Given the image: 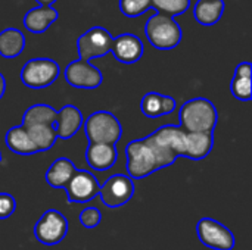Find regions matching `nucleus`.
<instances>
[{
	"mask_svg": "<svg viewBox=\"0 0 252 250\" xmlns=\"http://www.w3.org/2000/svg\"><path fill=\"white\" fill-rule=\"evenodd\" d=\"M224 13V0H198L193 7V16L198 24L216 25Z\"/></svg>",
	"mask_w": 252,
	"mask_h": 250,
	"instance_id": "6ab92c4d",
	"label": "nucleus"
},
{
	"mask_svg": "<svg viewBox=\"0 0 252 250\" xmlns=\"http://www.w3.org/2000/svg\"><path fill=\"white\" fill-rule=\"evenodd\" d=\"M16 209V200L9 193H0V220H7Z\"/></svg>",
	"mask_w": 252,
	"mask_h": 250,
	"instance_id": "c85d7f7f",
	"label": "nucleus"
},
{
	"mask_svg": "<svg viewBox=\"0 0 252 250\" xmlns=\"http://www.w3.org/2000/svg\"><path fill=\"white\" fill-rule=\"evenodd\" d=\"M111 52L121 63H136L143 56V43L137 35L124 32L112 38Z\"/></svg>",
	"mask_w": 252,
	"mask_h": 250,
	"instance_id": "f8f14e48",
	"label": "nucleus"
},
{
	"mask_svg": "<svg viewBox=\"0 0 252 250\" xmlns=\"http://www.w3.org/2000/svg\"><path fill=\"white\" fill-rule=\"evenodd\" d=\"M100 222H102V212L97 208L89 206L80 212V224L84 228H89V230L96 228Z\"/></svg>",
	"mask_w": 252,
	"mask_h": 250,
	"instance_id": "cd10ccee",
	"label": "nucleus"
},
{
	"mask_svg": "<svg viewBox=\"0 0 252 250\" xmlns=\"http://www.w3.org/2000/svg\"><path fill=\"white\" fill-rule=\"evenodd\" d=\"M151 4L157 13L174 18L185 13L190 7V0H151Z\"/></svg>",
	"mask_w": 252,
	"mask_h": 250,
	"instance_id": "a878e982",
	"label": "nucleus"
},
{
	"mask_svg": "<svg viewBox=\"0 0 252 250\" xmlns=\"http://www.w3.org/2000/svg\"><path fill=\"white\" fill-rule=\"evenodd\" d=\"M68 234V220L56 209L46 211L34 225V236L37 242L46 246L61 243Z\"/></svg>",
	"mask_w": 252,
	"mask_h": 250,
	"instance_id": "423d86ee",
	"label": "nucleus"
},
{
	"mask_svg": "<svg viewBox=\"0 0 252 250\" xmlns=\"http://www.w3.org/2000/svg\"><path fill=\"white\" fill-rule=\"evenodd\" d=\"M251 74L252 66L250 62H241L235 69L230 91L241 102H250L252 99Z\"/></svg>",
	"mask_w": 252,
	"mask_h": 250,
	"instance_id": "aec40b11",
	"label": "nucleus"
},
{
	"mask_svg": "<svg viewBox=\"0 0 252 250\" xmlns=\"http://www.w3.org/2000/svg\"><path fill=\"white\" fill-rule=\"evenodd\" d=\"M0 162H1V153H0Z\"/></svg>",
	"mask_w": 252,
	"mask_h": 250,
	"instance_id": "2f4dec72",
	"label": "nucleus"
},
{
	"mask_svg": "<svg viewBox=\"0 0 252 250\" xmlns=\"http://www.w3.org/2000/svg\"><path fill=\"white\" fill-rule=\"evenodd\" d=\"M25 49V35L18 28H4L0 31V56L4 59H13L19 56Z\"/></svg>",
	"mask_w": 252,
	"mask_h": 250,
	"instance_id": "4be33fe9",
	"label": "nucleus"
},
{
	"mask_svg": "<svg viewBox=\"0 0 252 250\" xmlns=\"http://www.w3.org/2000/svg\"><path fill=\"white\" fill-rule=\"evenodd\" d=\"M58 111L44 103H37L28 108L22 116V127L30 128L35 125H55Z\"/></svg>",
	"mask_w": 252,
	"mask_h": 250,
	"instance_id": "b1692460",
	"label": "nucleus"
},
{
	"mask_svg": "<svg viewBox=\"0 0 252 250\" xmlns=\"http://www.w3.org/2000/svg\"><path fill=\"white\" fill-rule=\"evenodd\" d=\"M118 159V152L115 144L89 143L86 149V161L89 167L94 171L111 169Z\"/></svg>",
	"mask_w": 252,
	"mask_h": 250,
	"instance_id": "ddd939ff",
	"label": "nucleus"
},
{
	"mask_svg": "<svg viewBox=\"0 0 252 250\" xmlns=\"http://www.w3.org/2000/svg\"><path fill=\"white\" fill-rule=\"evenodd\" d=\"M126 155L127 172L131 180L146 178L158 169L171 167L177 161L174 153L155 141L151 136L130 141L126 147Z\"/></svg>",
	"mask_w": 252,
	"mask_h": 250,
	"instance_id": "f257e3e1",
	"label": "nucleus"
},
{
	"mask_svg": "<svg viewBox=\"0 0 252 250\" xmlns=\"http://www.w3.org/2000/svg\"><path fill=\"white\" fill-rule=\"evenodd\" d=\"M180 127L189 133H214L219 112L214 103L205 97L190 99L179 111Z\"/></svg>",
	"mask_w": 252,
	"mask_h": 250,
	"instance_id": "f03ea898",
	"label": "nucleus"
},
{
	"mask_svg": "<svg viewBox=\"0 0 252 250\" xmlns=\"http://www.w3.org/2000/svg\"><path fill=\"white\" fill-rule=\"evenodd\" d=\"M65 80L71 87L93 90L103 83L100 69L86 60H72L65 68Z\"/></svg>",
	"mask_w": 252,
	"mask_h": 250,
	"instance_id": "9b49d317",
	"label": "nucleus"
},
{
	"mask_svg": "<svg viewBox=\"0 0 252 250\" xmlns=\"http://www.w3.org/2000/svg\"><path fill=\"white\" fill-rule=\"evenodd\" d=\"M177 108L176 99L171 96L159 94L155 91L146 93L140 102L142 113L148 118H159L174 112Z\"/></svg>",
	"mask_w": 252,
	"mask_h": 250,
	"instance_id": "dca6fc26",
	"label": "nucleus"
},
{
	"mask_svg": "<svg viewBox=\"0 0 252 250\" xmlns=\"http://www.w3.org/2000/svg\"><path fill=\"white\" fill-rule=\"evenodd\" d=\"M4 91H6V80H4V77L0 74V99L4 96Z\"/></svg>",
	"mask_w": 252,
	"mask_h": 250,
	"instance_id": "c756f323",
	"label": "nucleus"
},
{
	"mask_svg": "<svg viewBox=\"0 0 252 250\" xmlns=\"http://www.w3.org/2000/svg\"><path fill=\"white\" fill-rule=\"evenodd\" d=\"M38 6H52L56 0H35Z\"/></svg>",
	"mask_w": 252,
	"mask_h": 250,
	"instance_id": "7c9ffc66",
	"label": "nucleus"
},
{
	"mask_svg": "<svg viewBox=\"0 0 252 250\" xmlns=\"http://www.w3.org/2000/svg\"><path fill=\"white\" fill-rule=\"evenodd\" d=\"M84 134L89 143L117 144L123 134V127L117 116L108 111L93 112L83 122Z\"/></svg>",
	"mask_w": 252,
	"mask_h": 250,
	"instance_id": "20e7f679",
	"label": "nucleus"
},
{
	"mask_svg": "<svg viewBox=\"0 0 252 250\" xmlns=\"http://www.w3.org/2000/svg\"><path fill=\"white\" fill-rule=\"evenodd\" d=\"M99 194L106 208H121L131 200L134 194V183L128 175L115 174L100 186Z\"/></svg>",
	"mask_w": 252,
	"mask_h": 250,
	"instance_id": "1a4fd4ad",
	"label": "nucleus"
},
{
	"mask_svg": "<svg viewBox=\"0 0 252 250\" xmlns=\"http://www.w3.org/2000/svg\"><path fill=\"white\" fill-rule=\"evenodd\" d=\"M6 146L9 147L10 152L22 156H30L37 153V149L30 139L27 128H24L22 125L12 127L6 133Z\"/></svg>",
	"mask_w": 252,
	"mask_h": 250,
	"instance_id": "5701e85b",
	"label": "nucleus"
},
{
	"mask_svg": "<svg viewBox=\"0 0 252 250\" xmlns=\"http://www.w3.org/2000/svg\"><path fill=\"white\" fill-rule=\"evenodd\" d=\"M112 35L103 27H93L83 32L77 40V50L80 60L90 62L94 57H102L111 52Z\"/></svg>",
	"mask_w": 252,
	"mask_h": 250,
	"instance_id": "0eeeda50",
	"label": "nucleus"
},
{
	"mask_svg": "<svg viewBox=\"0 0 252 250\" xmlns=\"http://www.w3.org/2000/svg\"><path fill=\"white\" fill-rule=\"evenodd\" d=\"M214 146V133H189L186 131L185 141V158L192 161L205 159Z\"/></svg>",
	"mask_w": 252,
	"mask_h": 250,
	"instance_id": "a211bd4d",
	"label": "nucleus"
},
{
	"mask_svg": "<svg viewBox=\"0 0 252 250\" xmlns=\"http://www.w3.org/2000/svg\"><path fill=\"white\" fill-rule=\"evenodd\" d=\"M120 10L127 18H137L152 9L151 0H120Z\"/></svg>",
	"mask_w": 252,
	"mask_h": 250,
	"instance_id": "bb28decb",
	"label": "nucleus"
},
{
	"mask_svg": "<svg viewBox=\"0 0 252 250\" xmlns=\"http://www.w3.org/2000/svg\"><path fill=\"white\" fill-rule=\"evenodd\" d=\"M59 18V13L52 6H37L30 9L24 15V27L32 32V34H43L47 31V28L56 22Z\"/></svg>",
	"mask_w": 252,
	"mask_h": 250,
	"instance_id": "2eb2a0df",
	"label": "nucleus"
},
{
	"mask_svg": "<svg viewBox=\"0 0 252 250\" xmlns=\"http://www.w3.org/2000/svg\"><path fill=\"white\" fill-rule=\"evenodd\" d=\"M196 233L199 242L213 250H233L235 236L221 222L213 218H202L196 224Z\"/></svg>",
	"mask_w": 252,
	"mask_h": 250,
	"instance_id": "6e6552de",
	"label": "nucleus"
},
{
	"mask_svg": "<svg viewBox=\"0 0 252 250\" xmlns=\"http://www.w3.org/2000/svg\"><path fill=\"white\" fill-rule=\"evenodd\" d=\"M75 169L72 161L68 158H58L46 171V181L53 189H65Z\"/></svg>",
	"mask_w": 252,
	"mask_h": 250,
	"instance_id": "412c9836",
	"label": "nucleus"
},
{
	"mask_svg": "<svg viewBox=\"0 0 252 250\" xmlns=\"http://www.w3.org/2000/svg\"><path fill=\"white\" fill-rule=\"evenodd\" d=\"M100 186L96 177L84 169H75L74 175L65 186L68 202L71 203H87L99 194Z\"/></svg>",
	"mask_w": 252,
	"mask_h": 250,
	"instance_id": "9d476101",
	"label": "nucleus"
},
{
	"mask_svg": "<svg viewBox=\"0 0 252 250\" xmlns=\"http://www.w3.org/2000/svg\"><path fill=\"white\" fill-rule=\"evenodd\" d=\"M27 131L37 152H46L52 149L58 139L55 125H35L27 128Z\"/></svg>",
	"mask_w": 252,
	"mask_h": 250,
	"instance_id": "393cba45",
	"label": "nucleus"
},
{
	"mask_svg": "<svg viewBox=\"0 0 252 250\" xmlns=\"http://www.w3.org/2000/svg\"><path fill=\"white\" fill-rule=\"evenodd\" d=\"M61 68L56 60L49 57H35L28 60L21 69V81L28 88H46L59 77Z\"/></svg>",
	"mask_w": 252,
	"mask_h": 250,
	"instance_id": "39448f33",
	"label": "nucleus"
},
{
	"mask_svg": "<svg viewBox=\"0 0 252 250\" xmlns=\"http://www.w3.org/2000/svg\"><path fill=\"white\" fill-rule=\"evenodd\" d=\"M83 122L84 118L81 111L74 105H65L56 115V121H55L56 136L59 139L68 140L77 134V131L83 127Z\"/></svg>",
	"mask_w": 252,
	"mask_h": 250,
	"instance_id": "4468645a",
	"label": "nucleus"
},
{
	"mask_svg": "<svg viewBox=\"0 0 252 250\" xmlns=\"http://www.w3.org/2000/svg\"><path fill=\"white\" fill-rule=\"evenodd\" d=\"M151 137L167 147L171 153L177 158L183 156L185 153V141H186V131L180 125H164L154 131Z\"/></svg>",
	"mask_w": 252,
	"mask_h": 250,
	"instance_id": "f3484780",
	"label": "nucleus"
},
{
	"mask_svg": "<svg viewBox=\"0 0 252 250\" xmlns=\"http://www.w3.org/2000/svg\"><path fill=\"white\" fill-rule=\"evenodd\" d=\"M145 34L149 43L158 50H171L183 38V31L177 21L162 13H155L146 21Z\"/></svg>",
	"mask_w": 252,
	"mask_h": 250,
	"instance_id": "7ed1b4c3",
	"label": "nucleus"
}]
</instances>
